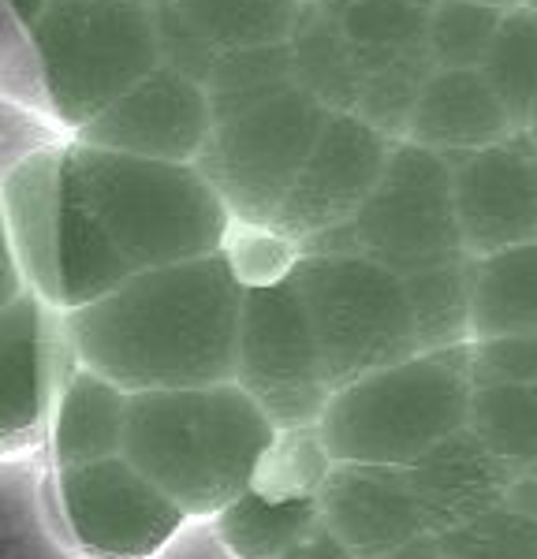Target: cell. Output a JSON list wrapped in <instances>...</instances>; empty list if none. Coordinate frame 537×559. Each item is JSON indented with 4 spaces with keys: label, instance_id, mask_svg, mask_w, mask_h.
Returning a JSON list of instances; mask_svg holds the SVG:
<instances>
[{
    "label": "cell",
    "instance_id": "cell-13",
    "mask_svg": "<svg viewBox=\"0 0 537 559\" xmlns=\"http://www.w3.org/2000/svg\"><path fill=\"white\" fill-rule=\"evenodd\" d=\"M460 242L467 258L537 242V146L523 131L448 157Z\"/></svg>",
    "mask_w": 537,
    "mask_h": 559
},
{
    "label": "cell",
    "instance_id": "cell-26",
    "mask_svg": "<svg viewBox=\"0 0 537 559\" xmlns=\"http://www.w3.org/2000/svg\"><path fill=\"white\" fill-rule=\"evenodd\" d=\"M415 318L418 350H452L470 344V284L467 258L455 265L422 269L403 276Z\"/></svg>",
    "mask_w": 537,
    "mask_h": 559
},
{
    "label": "cell",
    "instance_id": "cell-38",
    "mask_svg": "<svg viewBox=\"0 0 537 559\" xmlns=\"http://www.w3.org/2000/svg\"><path fill=\"white\" fill-rule=\"evenodd\" d=\"M295 4H313V0H295Z\"/></svg>",
    "mask_w": 537,
    "mask_h": 559
},
{
    "label": "cell",
    "instance_id": "cell-3",
    "mask_svg": "<svg viewBox=\"0 0 537 559\" xmlns=\"http://www.w3.org/2000/svg\"><path fill=\"white\" fill-rule=\"evenodd\" d=\"M276 426L236 381L128 395L120 455L191 522L250 489Z\"/></svg>",
    "mask_w": 537,
    "mask_h": 559
},
{
    "label": "cell",
    "instance_id": "cell-25",
    "mask_svg": "<svg viewBox=\"0 0 537 559\" xmlns=\"http://www.w3.org/2000/svg\"><path fill=\"white\" fill-rule=\"evenodd\" d=\"M478 71L504 105L512 128H530L537 116V12L530 8L504 12Z\"/></svg>",
    "mask_w": 537,
    "mask_h": 559
},
{
    "label": "cell",
    "instance_id": "cell-4",
    "mask_svg": "<svg viewBox=\"0 0 537 559\" xmlns=\"http://www.w3.org/2000/svg\"><path fill=\"white\" fill-rule=\"evenodd\" d=\"M467 347L418 350L329 392L318 437L333 463L415 466L429 448L467 429Z\"/></svg>",
    "mask_w": 537,
    "mask_h": 559
},
{
    "label": "cell",
    "instance_id": "cell-14",
    "mask_svg": "<svg viewBox=\"0 0 537 559\" xmlns=\"http://www.w3.org/2000/svg\"><path fill=\"white\" fill-rule=\"evenodd\" d=\"M68 362L60 313L26 287L0 310V459L45 440Z\"/></svg>",
    "mask_w": 537,
    "mask_h": 559
},
{
    "label": "cell",
    "instance_id": "cell-33",
    "mask_svg": "<svg viewBox=\"0 0 537 559\" xmlns=\"http://www.w3.org/2000/svg\"><path fill=\"white\" fill-rule=\"evenodd\" d=\"M8 8H12V15L20 20L23 26H31L38 20V12L45 8V0H8Z\"/></svg>",
    "mask_w": 537,
    "mask_h": 559
},
{
    "label": "cell",
    "instance_id": "cell-27",
    "mask_svg": "<svg viewBox=\"0 0 537 559\" xmlns=\"http://www.w3.org/2000/svg\"><path fill=\"white\" fill-rule=\"evenodd\" d=\"M504 12L478 0H433L426 12V49L441 71H478Z\"/></svg>",
    "mask_w": 537,
    "mask_h": 559
},
{
    "label": "cell",
    "instance_id": "cell-17",
    "mask_svg": "<svg viewBox=\"0 0 537 559\" xmlns=\"http://www.w3.org/2000/svg\"><path fill=\"white\" fill-rule=\"evenodd\" d=\"M318 515L358 559H384L426 534L407 466L333 463L318 489Z\"/></svg>",
    "mask_w": 537,
    "mask_h": 559
},
{
    "label": "cell",
    "instance_id": "cell-10",
    "mask_svg": "<svg viewBox=\"0 0 537 559\" xmlns=\"http://www.w3.org/2000/svg\"><path fill=\"white\" fill-rule=\"evenodd\" d=\"M52 508L60 534L83 559H157L191 522L123 455L60 466Z\"/></svg>",
    "mask_w": 537,
    "mask_h": 559
},
{
    "label": "cell",
    "instance_id": "cell-39",
    "mask_svg": "<svg viewBox=\"0 0 537 559\" xmlns=\"http://www.w3.org/2000/svg\"><path fill=\"white\" fill-rule=\"evenodd\" d=\"M530 388H534V400H537V381H534V384H530Z\"/></svg>",
    "mask_w": 537,
    "mask_h": 559
},
{
    "label": "cell",
    "instance_id": "cell-31",
    "mask_svg": "<svg viewBox=\"0 0 537 559\" xmlns=\"http://www.w3.org/2000/svg\"><path fill=\"white\" fill-rule=\"evenodd\" d=\"M281 559H358V556L325 526V522H318V526H313L302 540H295Z\"/></svg>",
    "mask_w": 537,
    "mask_h": 559
},
{
    "label": "cell",
    "instance_id": "cell-19",
    "mask_svg": "<svg viewBox=\"0 0 537 559\" xmlns=\"http://www.w3.org/2000/svg\"><path fill=\"white\" fill-rule=\"evenodd\" d=\"M508 134H515V128L481 71L433 68L415 97L403 142H415L448 160L504 142Z\"/></svg>",
    "mask_w": 537,
    "mask_h": 559
},
{
    "label": "cell",
    "instance_id": "cell-9",
    "mask_svg": "<svg viewBox=\"0 0 537 559\" xmlns=\"http://www.w3.org/2000/svg\"><path fill=\"white\" fill-rule=\"evenodd\" d=\"M231 381L268 414L276 429L318 426L329 384L291 276L243 287Z\"/></svg>",
    "mask_w": 537,
    "mask_h": 559
},
{
    "label": "cell",
    "instance_id": "cell-34",
    "mask_svg": "<svg viewBox=\"0 0 537 559\" xmlns=\"http://www.w3.org/2000/svg\"><path fill=\"white\" fill-rule=\"evenodd\" d=\"M478 4L500 8V12H512V8H523V4H526V0H478Z\"/></svg>",
    "mask_w": 537,
    "mask_h": 559
},
{
    "label": "cell",
    "instance_id": "cell-1",
    "mask_svg": "<svg viewBox=\"0 0 537 559\" xmlns=\"http://www.w3.org/2000/svg\"><path fill=\"white\" fill-rule=\"evenodd\" d=\"M23 280L57 313L160 265L220 254L231 216L194 165H160L83 139L49 142L0 179Z\"/></svg>",
    "mask_w": 537,
    "mask_h": 559
},
{
    "label": "cell",
    "instance_id": "cell-29",
    "mask_svg": "<svg viewBox=\"0 0 537 559\" xmlns=\"http://www.w3.org/2000/svg\"><path fill=\"white\" fill-rule=\"evenodd\" d=\"M220 254L231 265V273L239 276V284L258 287V284H273V280L288 276L295 258H299L302 250L295 247L291 239L276 236L273 228H258V224L231 221Z\"/></svg>",
    "mask_w": 537,
    "mask_h": 559
},
{
    "label": "cell",
    "instance_id": "cell-5",
    "mask_svg": "<svg viewBox=\"0 0 537 559\" xmlns=\"http://www.w3.org/2000/svg\"><path fill=\"white\" fill-rule=\"evenodd\" d=\"M205 97H210V139L194 168L210 179L231 221L268 228L321 123L329 120V108L295 79L205 90Z\"/></svg>",
    "mask_w": 537,
    "mask_h": 559
},
{
    "label": "cell",
    "instance_id": "cell-22",
    "mask_svg": "<svg viewBox=\"0 0 537 559\" xmlns=\"http://www.w3.org/2000/svg\"><path fill=\"white\" fill-rule=\"evenodd\" d=\"M321 522L318 496H268L250 485L210 519L228 559H281Z\"/></svg>",
    "mask_w": 537,
    "mask_h": 559
},
{
    "label": "cell",
    "instance_id": "cell-8",
    "mask_svg": "<svg viewBox=\"0 0 537 559\" xmlns=\"http://www.w3.org/2000/svg\"><path fill=\"white\" fill-rule=\"evenodd\" d=\"M318 254H358L396 276L463 261L452 202V168L415 142H392L378 183L347 224L307 242Z\"/></svg>",
    "mask_w": 537,
    "mask_h": 559
},
{
    "label": "cell",
    "instance_id": "cell-30",
    "mask_svg": "<svg viewBox=\"0 0 537 559\" xmlns=\"http://www.w3.org/2000/svg\"><path fill=\"white\" fill-rule=\"evenodd\" d=\"M470 384H534L537 381V332L470 340L467 344Z\"/></svg>",
    "mask_w": 537,
    "mask_h": 559
},
{
    "label": "cell",
    "instance_id": "cell-21",
    "mask_svg": "<svg viewBox=\"0 0 537 559\" xmlns=\"http://www.w3.org/2000/svg\"><path fill=\"white\" fill-rule=\"evenodd\" d=\"M470 340L537 332V242L467 258Z\"/></svg>",
    "mask_w": 537,
    "mask_h": 559
},
{
    "label": "cell",
    "instance_id": "cell-11",
    "mask_svg": "<svg viewBox=\"0 0 537 559\" xmlns=\"http://www.w3.org/2000/svg\"><path fill=\"white\" fill-rule=\"evenodd\" d=\"M333 26L351 64L358 97L355 116L403 139L415 97L433 71L426 49V12L415 0H313Z\"/></svg>",
    "mask_w": 537,
    "mask_h": 559
},
{
    "label": "cell",
    "instance_id": "cell-20",
    "mask_svg": "<svg viewBox=\"0 0 537 559\" xmlns=\"http://www.w3.org/2000/svg\"><path fill=\"white\" fill-rule=\"evenodd\" d=\"M123 421H128V392L97 369L79 366L71 358L64 377H60L49 414V432H45L52 444L57 471L120 455Z\"/></svg>",
    "mask_w": 537,
    "mask_h": 559
},
{
    "label": "cell",
    "instance_id": "cell-2",
    "mask_svg": "<svg viewBox=\"0 0 537 559\" xmlns=\"http://www.w3.org/2000/svg\"><path fill=\"white\" fill-rule=\"evenodd\" d=\"M243 284L224 254L160 265L60 313L68 355L123 392L199 388L236 377Z\"/></svg>",
    "mask_w": 537,
    "mask_h": 559
},
{
    "label": "cell",
    "instance_id": "cell-24",
    "mask_svg": "<svg viewBox=\"0 0 537 559\" xmlns=\"http://www.w3.org/2000/svg\"><path fill=\"white\" fill-rule=\"evenodd\" d=\"M467 429L512 474H537V400L530 384L474 388Z\"/></svg>",
    "mask_w": 537,
    "mask_h": 559
},
{
    "label": "cell",
    "instance_id": "cell-6",
    "mask_svg": "<svg viewBox=\"0 0 537 559\" xmlns=\"http://www.w3.org/2000/svg\"><path fill=\"white\" fill-rule=\"evenodd\" d=\"M26 34L45 105L71 134L160 68L154 0H45Z\"/></svg>",
    "mask_w": 537,
    "mask_h": 559
},
{
    "label": "cell",
    "instance_id": "cell-36",
    "mask_svg": "<svg viewBox=\"0 0 537 559\" xmlns=\"http://www.w3.org/2000/svg\"><path fill=\"white\" fill-rule=\"evenodd\" d=\"M523 8H530V12H537V0H526V4Z\"/></svg>",
    "mask_w": 537,
    "mask_h": 559
},
{
    "label": "cell",
    "instance_id": "cell-37",
    "mask_svg": "<svg viewBox=\"0 0 537 559\" xmlns=\"http://www.w3.org/2000/svg\"><path fill=\"white\" fill-rule=\"evenodd\" d=\"M415 4H422V8H429V4H433V0H415Z\"/></svg>",
    "mask_w": 537,
    "mask_h": 559
},
{
    "label": "cell",
    "instance_id": "cell-35",
    "mask_svg": "<svg viewBox=\"0 0 537 559\" xmlns=\"http://www.w3.org/2000/svg\"><path fill=\"white\" fill-rule=\"evenodd\" d=\"M523 134H526V139H530V142H534V146H537V116H534V120H530V128H526Z\"/></svg>",
    "mask_w": 537,
    "mask_h": 559
},
{
    "label": "cell",
    "instance_id": "cell-23",
    "mask_svg": "<svg viewBox=\"0 0 537 559\" xmlns=\"http://www.w3.org/2000/svg\"><path fill=\"white\" fill-rule=\"evenodd\" d=\"M437 537L448 559H537V474H515L497 508Z\"/></svg>",
    "mask_w": 537,
    "mask_h": 559
},
{
    "label": "cell",
    "instance_id": "cell-16",
    "mask_svg": "<svg viewBox=\"0 0 537 559\" xmlns=\"http://www.w3.org/2000/svg\"><path fill=\"white\" fill-rule=\"evenodd\" d=\"M295 0H154L160 64L205 86L224 57L265 45H288Z\"/></svg>",
    "mask_w": 537,
    "mask_h": 559
},
{
    "label": "cell",
    "instance_id": "cell-12",
    "mask_svg": "<svg viewBox=\"0 0 537 559\" xmlns=\"http://www.w3.org/2000/svg\"><path fill=\"white\" fill-rule=\"evenodd\" d=\"M389 153V134L358 120L355 112H329L268 228L291 239L299 250L336 231L339 224L351 221L366 194L373 191Z\"/></svg>",
    "mask_w": 537,
    "mask_h": 559
},
{
    "label": "cell",
    "instance_id": "cell-15",
    "mask_svg": "<svg viewBox=\"0 0 537 559\" xmlns=\"http://www.w3.org/2000/svg\"><path fill=\"white\" fill-rule=\"evenodd\" d=\"M71 139L160 165H194L210 139L205 86L160 64Z\"/></svg>",
    "mask_w": 537,
    "mask_h": 559
},
{
    "label": "cell",
    "instance_id": "cell-32",
    "mask_svg": "<svg viewBox=\"0 0 537 559\" xmlns=\"http://www.w3.org/2000/svg\"><path fill=\"white\" fill-rule=\"evenodd\" d=\"M384 559H448V552H444L441 537L426 530V534H418L415 540H407V545L396 548V552L384 556Z\"/></svg>",
    "mask_w": 537,
    "mask_h": 559
},
{
    "label": "cell",
    "instance_id": "cell-28",
    "mask_svg": "<svg viewBox=\"0 0 537 559\" xmlns=\"http://www.w3.org/2000/svg\"><path fill=\"white\" fill-rule=\"evenodd\" d=\"M329 471H333V455L321 444L318 426L276 429L250 485L268 496H318Z\"/></svg>",
    "mask_w": 537,
    "mask_h": 559
},
{
    "label": "cell",
    "instance_id": "cell-7",
    "mask_svg": "<svg viewBox=\"0 0 537 559\" xmlns=\"http://www.w3.org/2000/svg\"><path fill=\"white\" fill-rule=\"evenodd\" d=\"M288 276L318 340L329 392L418 355L407 287L392 269L358 254L302 250Z\"/></svg>",
    "mask_w": 537,
    "mask_h": 559
},
{
    "label": "cell",
    "instance_id": "cell-18",
    "mask_svg": "<svg viewBox=\"0 0 537 559\" xmlns=\"http://www.w3.org/2000/svg\"><path fill=\"white\" fill-rule=\"evenodd\" d=\"M407 474L429 534H448L486 515L515 481V474L497 455H489L470 429L452 432L429 448L415 466H407Z\"/></svg>",
    "mask_w": 537,
    "mask_h": 559
}]
</instances>
